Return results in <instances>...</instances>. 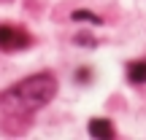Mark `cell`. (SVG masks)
<instances>
[{
    "label": "cell",
    "instance_id": "obj_1",
    "mask_svg": "<svg viewBox=\"0 0 146 140\" xmlns=\"http://www.w3.org/2000/svg\"><path fill=\"white\" fill-rule=\"evenodd\" d=\"M57 94V81L52 73H35V76L25 78L22 83H16L5 100L14 105L16 110H38L41 105H46L49 100Z\"/></svg>",
    "mask_w": 146,
    "mask_h": 140
},
{
    "label": "cell",
    "instance_id": "obj_2",
    "mask_svg": "<svg viewBox=\"0 0 146 140\" xmlns=\"http://www.w3.org/2000/svg\"><path fill=\"white\" fill-rule=\"evenodd\" d=\"M25 46H30L27 32L8 27V24H0V49L3 51H16V49H25Z\"/></svg>",
    "mask_w": 146,
    "mask_h": 140
},
{
    "label": "cell",
    "instance_id": "obj_3",
    "mask_svg": "<svg viewBox=\"0 0 146 140\" xmlns=\"http://www.w3.org/2000/svg\"><path fill=\"white\" fill-rule=\"evenodd\" d=\"M89 135L92 137H114V124L108 119H92L89 121Z\"/></svg>",
    "mask_w": 146,
    "mask_h": 140
},
{
    "label": "cell",
    "instance_id": "obj_4",
    "mask_svg": "<svg viewBox=\"0 0 146 140\" xmlns=\"http://www.w3.org/2000/svg\"><path fill=\"white\" fill-rule=\"evenodd\" d=\"M127 76H130L133 83H143V81H146V62H133V65H127Z\"/></svg>",
    "mask_w": 146,
    "mask_h": 140
},
{
    "label": "cell",
    "instance_id": "obj_5",
    "mask_svg": "<svg viewBox=\"0 0 146 140\" xmlns=\"http://www.w3.org/2000/svg\"><path fill=\"white\" fill-rule=\"evenodd\" d=\"M73 19H76V22H92V24H100V19L95 14H89V11H76Z\"/></svg>",
    "mask_w": 146,
    "mask_h": 140
}]
</instances>
